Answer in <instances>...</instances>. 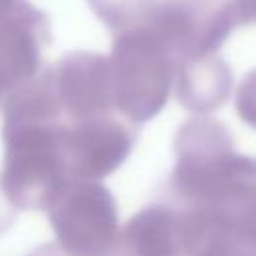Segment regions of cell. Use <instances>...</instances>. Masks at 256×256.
Segmentation results:
<instances>
[{
	"label": "cell",
	"instance_id": "6da1fadb",
	"mask_svg": "<svg viewBox=\"0 0 256 256\" xmlns=\"http://www.w3.org/2000/svg\"><path fill=\"white\" fill-rule=\"evenodd\" d=\"M94 14L116 34L146 30L176 56L206 58L232 32V0H86Z\"/></svg>",
	"mask_w": 256,
	"mask_h": 256
},
{
	"label": "cell",
	"instance_id": "7a4b0ae2",
	"mask_svg": "<svg viewBox=\"0 0 256 256\" xmlns=\"http://www.w3.org/2000/svg\"><path fill=\"white\" fill-rule=\"evenodd\" d=\"M236 24H256V0H232Z\"/></svg>",
	"mask_w": 256,
	"mask_h": 256
}]
</instances>
